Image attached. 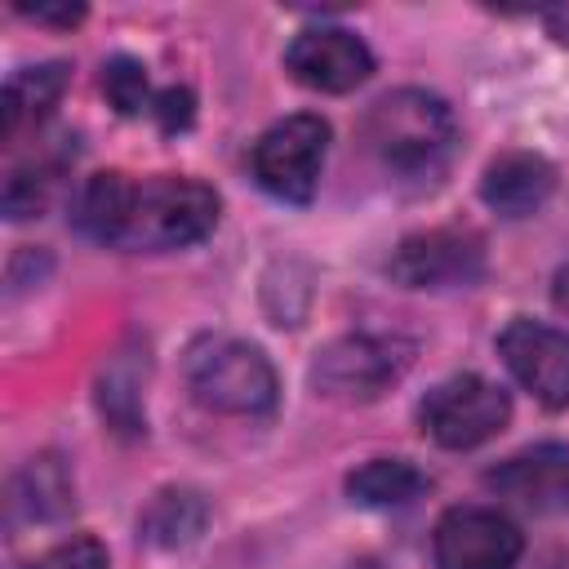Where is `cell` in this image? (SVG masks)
<instances>
[{
    "instance_id": "cell-1",
    "label": "cell",
    "mask_w": 569,
    "mask_h": 569,
    "mask_svg": "<svg viewBox=\"0 0 569 569\" xmlns=\"http://www.w3.org/2000/svg\"><path fill=\"white\" fill-rule=\"evenodd\" d=\"M76 227L111 249L164 253L204 240L218 227V191L200 178L156 173L133 182L129 173H93L76 196Z\"/></svg>"
},
{
    "instance_id": "cell-2",
    "label": "cell",
    "mask_w": 569,
    "mask_h": 569,
    "mask_svg": "<svg viewBox=\"0 0 569 569\" xmlns=\"http://www.w3.org/2000/svg\"><path fill=\"white\" fill-rule=\"evenodd\" d=\"M365 142L391 173H436L458 138L453 111L427 89H391L365 111Z\"/></svg>"
},
{
    "instance_id": "cell-3",
    "label": "cell",
    "mask_w": 569,
    "mask_h": 569,
    "mask_svg": "<svg viewBox=\"0 0 569 569\" xmlns=\"http://www.w3.org/2000/svg\"><path fill=\"white\" fill-rule=\"evenodd\" d=\"M187 387L213 413L253 418L276 405V369L244 338H204L187 351Z\"/></svg>"
},
{
    "instance_id": "cell-4",
    "label": "cell",
    "mask_w": 569,
    "mask_h": 569,
    "mask_svg": "<svg viewBox=\"0 0 569 569\" xmlns=\"http://www.w3.org/2000/svg\"><path fill=\"white\" fill-rule=\"evenodd\" d=\"M418 422L440 449H476L511 422V400L480 373H453L422 396Z\"/></svg>"
},
{
    "instance_id": "cell-5",
    "label": "cell",
    "mask_w": 569,
    "mask_h": 569,
    "mask_svg": "<svg viewBox=\"0 0 569 569\" xmlns=\"http://www.w3.org/2000/svg\"><path fill=\"white\" fill-rule=\"evenodd\" d=\"M325 151H329V124L320 116L311 111L284 116L253 142V178L267 196L284 204H307L316 196Z\"/></svg>"
},
{
    "instance_id": "cell-6",
    "label": "cell",
    "mask_w": 569,
    "mask_h": 569,
    "mask_svg": "<svg viewBox=\"0 0 569 569\" xmlns=\"http://www.w3.org/2000/svg\"><path fill=\"white\" fill-rule=\"evenodd\" d=\"M405 369H409V342L382 333H347L316 356L311 387L329 400H373Z\"/></svg>"
},
{
    "instance_id": "cell-7",
    "label": "cell",
    "mask_w": 569,
    "mask_h": 569,
    "mask_svg": "<svg viewBox=\"0 0 569 569\" xmlns=\"http://www.w3.org/2000/svg\"><path fill=\"white\" fill-rule=\"evenodd\" d=\"M525 533L498 507H449L436 520V569H516Z\"/></svg>"
},
{
    "instance_id": "cell-8",
    "label": "cell",
    "mask_w": 569,
    "mask_h": 569,
    "mask_svg": "<svg viewBox=\"0 0 569 569\" xmlns=\"http://www.w3.org/2000/svg\"><path fill=\"white\" fill-rule=\"evenodd\" d=\"M387 271L405 289H458V284L467 289L485 276V244L476 231L431 227V231L405 236Z\"/></svg>"
},
{
    "instance_id": "cell-9",
    "label": "cell",
    "mask_w": 569,
    "mask_h": 569,
    "mask_svg": "<svg viewBox=\"0 0 569 569\" xmlns=\"http://www.w3.org/2000/svg\"><path fill=\"white\" fill-rule=\"evenodd\" d=\"M498 356L542 409H569V333L565 329L516 316L498 333Z\"/></svg>"
},
{
    "instance_id": "cell-10",
    "label": "cell",
    "mask_w": 569,
    "mask_h": 569,
    "mask_svg": "<svg viewBox=\"0 0 569 569\" xmlns=\"http://www.w3.org/2000/svg\"><path fill=\"white\" fill-rule=\"evenodd\" d=\"M284 71L316 93H351L369 80L373 53L347 27H307L284 49Z\"/></svg>"
},
{
    "instance_id": "cell-11",
    "label": "cell",
    "mask_w": 569,
    "mask_h": 569,
    "mask_svg": "<svg viewBox=\"0 0 569 569\" xmlns=\"http://www.w3.org/2000/svg\"><path fill=\"white\" fill-rule=\"evenodd\" d=\"M485 485L516 507L529 511H565L569 507V445H533L507 462H498Z\"/></svg>"
},
{
    "instance_id": "cell-12",
    "label": "cell",
    "mask_w": 569,
    "mask_h": 569,
    "mask_svg": "<svg viewBox=\"0 0 569 569\" xmlns=\"http://www.w3.org/2000/svg\"><path fill=\"white\" fill-rule=\"evenodd\" d=\"M556 191V169L538 151H502L480 178V200L502 218L538 213Z\"/></svg>"
},
{
    "instance_id": "cell-13",
    "label": "cell",
    "mask_w": 569,
    "mask_h": 569,
    "mask_svg": "<svg viewBox=\"0 0 569 569\" xmlns=\"http://www.w3.org/2000/svg\"><path fill=\"white\" fill-rule=\"evenodd\" d=\"M67 93V62H40V67H22L4 80V102H0V116H4V138L13 142L27 124H40L58 98Z\"/></svg>"
},
{
    "instance_id": "cell-14",
    "label": "cell",
    "mask_w": 569,
    "mask_h": 569,
    "mask_svg": "<svg viewBox=\"0 0 569 569\" xmlns=\"http://www.w3.org/2000/svg\"><path fill=\"white\" fill-rule=\"evenodd\" d=\"M18 520H58L71 507V476L62 458L40 453L13 476V498H9Z\"/></svg>"
},
{
    "instance_id": "cell-15",
    "label": "cell",
    "mask_w": 569,
    "mask_h": 569,
    "mask_svg": "<svg viewBox=\"0 0 569 569\" xmlns=\"http://www.w3.org/2000/svg\"><path fill=\"white\" fill-rule=\"evenodd\" d=\"M427 489V476L405 458H369L347 476V498L360 507H405Z\"/></svg>"
},
{
    "instance_id": "cell-16",
    "label": "cell",
    "mask_w": 569,
    "mask_h": 569,
    "mask_svg": "<svg viewBox=\"0 0 569 569\" xmlns=\"http://www.w3.org/2000/svg\"><path fill=\"white\" fill-rule=\"evenodd\" d=\"M204 516H209V507L200 502V493H191V489H164L147 507V516H142V538L156 542V547H187L204 529Z\"/></svg>"
},
{
    "instance_id": "cell-17",
    "label": "cell",
    "mask_w": 569,
    "mask_h": 569,
    "mask_svg": "<svg viewBox=\"0 0 569 569\" xmlns=\"http://www.w3.org/2000/svg\"><path fill=\"white\" fill-rule=\"evenodd\" d=\"M53 178H58V164H27V169H13L9 182H4V213H9L13 222L40 213V209L49 204Z\"/></svg>"
},
{
    "instance_id": "cell-18",
    "label": "cell",
    "mask_w": 569,
    "mask_h": 569,
    "mask_svg": "<svg viewBox=\"0 0 569 569\" xmlns=\"http://www.w3.org/2000/svg\"><path fill=\"white\" fill-rule=\"evenodd\" d=\"M102 93L120 116H138L147 107V67L138 58H129V53L111 58L102 67Z\"/></svg>"
},
{
    "instance_id": "cell-19",
    "label": "cell",
    "mask_w": 569,
    "mask_h": 569,
    "mask_svg": "<svg viewBox=\"0 0 569 569\" xmlns=\"http://www.w3.org/2000/svg\"><path fill=\"white\" fill-rule=\"evenodd\" d=\"M27 569H107V547L84 533V538H71V542L49 547V551L36 556Z\"/></svg>"
},
{
    "instance_id": "cell-20",
    "label": "cell",
    "mask_w": 569,
    "mask_h": 569,
    "mask_svg": "<svg viewBox=\"0 0 569 569\" xmlns=\"http://www.w3.org/2000/svg\"><path fill=\"white\" fill-rule=\"evenodd\" d=\"M151 111H156V120H160V129H164V133H178V129H187V124L196 120V98H191V89L169 84V89H160V93H156Z\"/></svg>"
},
{
    "instance_id": "cell-21",
    "label": "cell",
    "mask_w": 569,
    "mask_h": 569,
    "mask_svg": "<svg viewBox=\"0 0 569 569\" xmlns=\"http://www.w3.org/2000/svg\"><path fill=\"white\" fill-rule=\"evenodd\" d=\"M18 13L22 18H36V22H58V27H71V22L84 18L80 4H62V9H27V4H18Z\"/></svg>"
},
{
    "instance_id": "cell-22",
    "label": "cell",
    "mask_w": 569,
    "mask_h": 569,
    "mask_svg": "<svg viewBox=\"0 0 569 569\" xmlns=\"http://www.w3.org/2000/svg\"><path fill=\"white\" fill-rule=\"evenodd\" d=\"M542 27L551 31V40L569 44V4H551V9H542Z\"/></svg>"
},
{
    "instance_id": "cell-23",
    "label": "cell",
    "mask_w": 569,
    "mask_h": 569,
    "mask_svg": "<svg viewBox=\"0 0 569 569\" xmlns=\"http://www.w3.org/2000/svg\"><path fill=\"white\" fill-rule=\"evenodd\" d=\"M351 569H378V565H351Z\"/></svg>"
}]
</instances>
